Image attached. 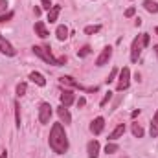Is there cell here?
I'll return each mask as SVG.
<instances>
[{"label":"cell","instance_id":"35","mask_svg":"<svg viewBox=\"0 0 158 158\" xmlns=\"http://www.w3.org/2000/svg\"><path fill=\"white\" fill-rule=\"evenodd\" d=\"M0 158H7V153L4 151V153H2V156H0Z\"/></svg>","mask_w":158,"mask_h":158},{"label":"cell","instance_id":"27","mask_svg":"<svg viewBox=\"0 0 158 158\" xmlns=\"http://www.w3.org/2000/svg\"><path fill=\"white\" fill-rule=\"evenodd\" d=\"M90 52H92V50H90V46H83V48L77 52V55H79V57H86Z\"/></svg>","mask_w":158,"mask_h":158},{"label":"cell","instance_id":"11","mask_svg":"<svg viewBox=\"0 0 158 158\" xmlns=\"http://www.w3.org/2000/svg\"><path fill=\"white\" fill-rule=\"evenodd\" d=\"M72 103H74V92L72 90H64L61 94V105L63 107H70Z\"/></svg>","mask_w":158,"mask_h":158},{"label":"cell","instance_id":"16","mask_svg":"<svg viewBox=\"0 0 158 158\" xmlns=\"http://www.w3.org/2000/svg\"><path fill=\"white\" fill-rule=\"evenodd\" d=\"M30 79H31L35 85H39V86H44V85H46V79H44V76H42V74H39V72H31V74H30Z\"/></svg>","mask_w":158,"mask_h":158},{"label":"cell","instance_id":"21","mask_svg":"<svg viewBox=\"0 0 158 158\" xmlns=\"http://www.w3.org/2000/svg\"><path fill=\"white\" fill-rule=\"evenodd\" d=\"M132 134L136 136V138H142L143 136V129H142V125H138V123H132Z\"/></svg>","mask_w":158,"mask_h":158},{"label":"cell","instance_id":"6","mask_svg":"<svg viewBox=\"0 0 158 158\" xmlns=\"http://www.w3.org/2000/svg\"><path fill=\"white\" fill-rule=\"evenodd\" d=\"M61 83H64V85H70V86H74V88H79V90H86V92H98V86H92V88H85L81 83H77L74 77H70V76H63L61 77Z\"/></svg>","mask_w":158,"mask_h":158},{"label":"cell","instance_id":"29","mask_svg":"<svg viewBox=\"0 0 158 158\" xmlns=\"http://www.w3.org/2000/svg\"><path fill=\"white\" fill-rule=\"evenodd\" d=\"M149 40H151L149 33H142V42H143V48H145V46H149Z\"/></svg>","mask_w":158,"mask_h":158},{"label":"cell","instance_id":"26","mask_svg":"<svg viewBox=\"0 0 158 158\" xmlns=\"http://www.w3.org/2000/svg\"><path fill=\"white\" fill-rule=\"evenodd\" d=\"M11 19H13V11H7V13L0 15V24H2V22H7V20H11Z\"/></svg>","mask_w":158,"mask_h":158},{"label":"cell","instance_id":"4","mask_svg":"<svg viewBox=\"0 0 158 158\" xmlns=\"http://www.w3.org/2000/svg\"><path fill=\"white\" fill-rule=\"evenodd\" d=\"M142 48H143V42H142V35H138L136 39L132 40V46H131V61L136 63L140 53H142Z\"/></svg>","mask_w":158,"mask_h":158},{"label":"cell","instance_id":"14","mask_svg":"<svg viewBox=\"0 0 158 158\" xmlns=\"http://www.w3.org/2000/svg\"><path fill=\"white\" fill-rule=\"evenodd\" d=\"M57 114H59V118H61V121H64V123H70L72 121V116H70V112H68V109L66 107H59L57 109Z\"/></svg>","mask_w":158,"mask_h":158},{"label":"cell","instance_id":"9","mask_svg":"<svg viewBox=\"0 0 158 158\" xmlns=\"http://www.w3.org/2000/svg\"><path fill=\"white\" fill-rule=\"evenodd\" d=\"M103 129H105V119L101 118V116H99V118H96L92 123H90V131H92L94 134H101V132H103Z\"/></svg>","mask_w":158,"mask_h":158},{"label":"cell","instance_id":"12","mask_svg":"<svg viewBox=\"0 0 158 158\" xmlns=\"http://www.w3.org/2000/svg\"><path fill=\"white\" fill-rule=\"evenodd\" d=\"M123 132H125V125H123V123H119L118 127H116V129H114V131L110 132L109 140H110V142H116L118 138H121V136H123Z\"/></svg>","mask_w":158,"mask_h":158},{"label":"cell","instance_id":"33","mask_svg":"<svg viewBox=\"0 0 158 158\" xmlns=\"http://www.w3.org/2000/svg\"><path fill=\"white\" fill-rule=\"evenodd\" d=\"M85 103H86V99H85V98H79V101H77V105H79V107H83Z\"/></svg>","mask_w":158,"mask_h":158},{"label":"cell","instance_id":"18","mask_svg":"<svg viewBox=\"0 0 158 158\" xmlns=\"http://www.w3.org/2000/svg\"><path fill=\"white\" fill-rule=\"evenodd\" d=\"M143 7H145L149 13H158V4L155 0H145V2H143Z\"/></svg>","mask_w":158,"mask_h":158},{"label":"cell","instance_id":"8","mask_svg":"<svg viewBox=\"0 0 158 158\" xmlns=\"http://www.w3.org/2000/svg\"><path fill=\"white\" fill-rule=\"evenodd\" d=\"M0 52H2L4 55H7V57H13V55L17 53V52H15V48L11 46V42L2 37V33H0Z\"/></svg>","mask_w":158,"mask_h":158},{"label":"cell","instance_id":"10","mask_svg":"<svg viewBox=\"0 0 158 158\" xmlns=\"http://www.w3.org/2000/svg\"><path fill=\"white\" fill-rule=\"evenodd\" d=\"M86 153H88V158H98L99 156V142H96V140L88 142V145H86Z\"/></svg>","mask_w":158,"mask_h":158},{"label":"cell","instance_id":"28","mask_svg":"<svg viewBox=\"0 0 158 158\" xmlns=\"http://www.w3.org/2000/svg\"><path fill=\"white\" fill-rule=\"evenodd\" d=\"M110 99H112V92H107V94H105V98L101 99V103H99V105H101V107H105V105H107Z\"/></svg>","mask_w":158,"mask_h":158},{"label":"cell","instance_id":"31","mask_svg":"<svg viewBox=\"0 0 158 158\" xmlns=\"http://www.w3.org/2000/svg\"><path fill=\"white\" fill-rule=\"evenodd\" d=\"M6 7H7V2H6V0H0V13H4Z\"/></svg>","mask_w":158,"mask_h":158},{"label":"cell","instance_id":"13","mask_svg":"<svg viewBox=\"0 0 158 158\" xmlns=\"http://www.w3.org/2000/svg\"><path fill=\"white\" fill-rule=\"evenodd\" d=\"M35 35H39L40 39H46L50 33H48V30H46V26H44V22H35Z\"/></svg>","mask_w":158,"mask_h":158},{"label":"cell","instance_id":"15","mask_svg":"<svg viewBox=\"0 0 158 158\" xmlns=\"http://www.w3.org/2000/svg\"><path fill=\"white\" fill-rule=\"evenodd\" d=\"M59 13H61V6H52V9L48 11V22H50V24L55 22L57 17H59Z\"/></svg>","mask_w":158,"mask_h":158},{"label":"cell","instance_id":"5","mask_svg":"<svg viewBox=\"0 0 158 158\" xmlns=\"http://www.w3.org/2000/svg\"><path fill=\"white\" fill-rule=\"evenodd\" d=\"M52 118V105L50 103H40L39 105V121L40 123H48Z\"/></svg>","mask_w":158,"mask_h":158},{"label":"cell","instance_id":"30","mask_svg":"<svg viewBox=\"0 0 158 158\" xmlns=\"http://www.w3.org/2000/svg\"><path fill=\"white\" fill-rule=\"evenodd\" d=\"M134 13H136V9H134V7H129V9L125 11V17L131 19V17H134Z\"/></svg>","mask_w":158,"mask_h":158},{"label":"cell","instance_id":"24","mask_svg":"<svg viewBox=\"0 0 158 158\" xmlns=\"http://www.w3.org/2000/svg\"><path fill=\"white\" fill-rule=\"evenodd\" d=\"M119 147L118 145H116V143H112V142H110V143H107V147H105V153H107V155H112V153H116V151H118Z\"/></svg>","mask_w":158,"mask_h":158},{"label":"cell","instance_id":"20","mask_svg":"<svg viewBox=\"0 0 158 158\" xmlns=\"http://www.w3.org/2000/svg\"><path fill=\"white\" fill-rule=\"evenodd\" d=\"M101 31V26L99 24H96V26H86L85 28V33L86 35H94V33H99Z\"/></svg>","mask_w":158,"mask_h":158},{"label":"cell","instance_id":"34","mask_svg":"<svg viewBox=\"0 0 158 158\" xmlns=\"http://www.w3.org/2000/svg\"><path fill=\"white\" fill-rule=\"evenodd\" d=\"M155 53H156V59H158V44L155 46Z\"/></svg>","mask_w":158,"mask_h":158},{"label":"cell","instance_id":"17","mask_svg":"<svg viewBox=\"0 0 158 158\" xmlns=\"http://www.w3.org/2000/svg\"><path fill=\"white\" fill-rule=\"evenodd\" d=\"M55 35H57V39H59V40H66V37H68V28H66L64 24L57 26V30H55Z\"/></svg>","mask_w":158,"mask_h":158},{"label":"cell","instance_id":"1","mask_svg":"<svg viewBox=\"0 0 158 158\" xmlns=\"http://www.w3.org/2000/svg\"><path fill=\"white\" fill-rule=\"evenodd\" d=\"M48 142H50L52 151L57 153V155H64L68 151V138H66L63 123H53V127L50 131V140Z\"/></svg>","mask_w":158,"mask_h":158},{"label":"cell","instance_id":"36","mask_svg":"<svg viewBox=\"0 0 158 158\" xmlns=\"http://www.w3.org/2000/svg\"><path fill=\"white\" fill-rule=\"evenodd\" d=\"M155 33H156V35H158V26H156V28H155Z\"/></svg>","mask_w":158,"mask_h":158},{"label":"cell","instance_id":"7","mask_svg":"<svg viewBox=\"0 0 158 158\" xmlns=\"http://www.w3.org/2000/svg\"><path fill=\"white\" fill-rule=\"evenodd\" d=\"M110 57H112V48H110V46L103 48V52H101V53L98 55V59H96V66H103V64H107Z\"/></svg>","mask_w":158,"mask_h":158},{"label":"cell","instance_id":"19","mask_svg":"<svg viewBox=\"0 0 158 158\" xmlns=\"http://www.w3.org/2000/svg\"><path fill=\"white\" fill-rule=\"evenodd\" d=\"M151 136L153 138L158 136V110H156V114L153 116V121H151Z\"/></svg>","mask_w":158,"mask_h":158},{"label":"cell","instance_id":"2","mask_svg":"<svg viewBox=\"0 0 158 158\" xmlns=\"http://www.w3.org/2000/svg\"><path fill=\"white\" fill-rule=\"evenodd\" d=\"M31 50H33L35 55H39L44 63H48V64H52V66H61V64H64V61H66L64 57L55 59V57L52 55V52H50V46H33Z\"/></svg>","mask_w":158,"mask_h":158},{"label":"cell","instance_id":"25","mask_svg":"<svg viewBox=\"0 0 158 158\" xmlns=\"http://www.w3.org/2000/svg\"><path fill=\"white\" fill-rule=\"evenodd\" d=\"M118 74H119V70H118V68H112V72L109 74V77L105 79V81H107V85H109V83H112V81L116 79V76H118Z\"/></svg>","mask_w":158,"mask_h":158},{"label":"cell","instance_id":"23","mask_svg":"<svg viewBox=\"0 0 158 158\" xmlns=\"http://www.w3.org/2000/svg\"><path fill=\"white\" fill-rule=\"evenodd\" d=\"M15 121H17V127L20 129V105L15 101Z\"/></svg>","mask_w":158,"mask_h":158},{"label":"cell","instance_id":"22","mask_svg":"<svg viewBox=\"0 0 158 158\" xmlns=\"http://www.w3.org/2000/svg\"><path fill=\"white\" fill-rule=\"evenodd\" d=\"M26 88H28V85H26V83H19V85H17V96H19V98H22V96L26 94Z\"/></svg>","mask_w":158,"mask_h":158},{"label":"cell","instance_id":"32","mask_svg":"<svg viewBox=\"0 0 158 158\" xmlns=\"http://www.w3.org/2000/svg\"><path fill=\"white\" fill-rule=\"evenodd\" d=\"M42 7L50 11V9H52V6H50V0H42Z\"/></svg>","mask_w":158,"mask_h":158},{"label":"cell","instance_id":"3","mask_svg":"<svg viewBox=\"0 0 158 158\" xmlns=\"http://www.w3.org/2000/svg\"><path fill=\"white\" fill-rule=\"evenodd\" d=\"M129 83H131V70L125 66L119 70V81H118V92H123L129 88Z\"/></svg>","mask_w":158,"mask_h":158}]
</instances>
